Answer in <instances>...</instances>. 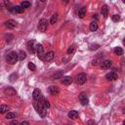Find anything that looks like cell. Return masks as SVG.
I'll return each instance as SVG.
<instances>
[{"mask_svg": "<svg viewBox=\"0 0 125 125\" xmlns=\"http://www.w3.org/2000/svg\"><path fill=\"white\" fill-rule=\"evenodd\" d=\"M33 106L36 110V112L41 116V117H45L47 115V109L44 107L43 103H42V98L39 101H33Z\"/></svg>", "mask_w": 125, "mask_h": 125, "instance_id": "6da1fadb", "label": "cell"}, {"mask_svg": "<svg viewBox=\"0 0 125 125\" xmlns=\"http://www.w3.org/2000/svg\"><path fill=\"white\" fill-rule=\"evenodd\" d=\"M6 60H7V62H8L9 63H11V64H14V63H16V62L19 61L18 53H16L15 51H12V52H10V53L7 55V57H6Z\"/></svg>", "mask_w": 125, "mask_h": 125, "instance_id": "7a4b0ae2", "label": "cell"}, {"mask_svg": "<svg viewBox=\"0 0 125 125\" xmlns=\"http://www.w3.org/2000/svg\"><path fill=\"white\" fill-rule=\"evenodd\" d=\"M36 51H37V57L39 58V60H41V61H45L46 53L44 52L43 46H42L41 44H38V45L36 46Z\"/></svg>", "mask_w": 125, "mask_h": 125, "instance_id": "3957f363", "label": "cell"}, {"mask_svg": "<svg viewBox=\"0 0 125 125\" xmlns=\"http://www.w3.org/2000/svg\"><path fill=\"white\" fill-rule=\"evenodd\" d=\"M48 28V21L46 19H41L39 21V23H38V29L39 31L41 32H45Z\"/></svg>", "mask_w": 125, "mask_h": 125, "instance_id": "277c9868", "label": "cell"}, {"mask_svg": "<svg viewBox=\"0 0 125 125\" xmlns=\"http://www.w3.org/2000/svg\"><path fill=\"white\" fill-rule=\"evenodd\" d=\"M86 80H87V76H86L85 73H79V74L76 76V79H75L76 83H77V84H80V85L84 84V83L86 82Z\"/></svg>", "mask_w": 125, "mask_h": 125, "instance_id": "5b68a950", "label": "cell"}, {"mask_svg": "<svg viewBox=\"0 0 125 125\" xmlns=\"http://www.w3.org/2000/svg\"><path fill=\"white\" fill-rule=\"evenodd\" d=\"M43 96L41 95V91L39 89H34L33 91V94H32V98H33V101H39Z\"/></svg>", "mask_w": 125, "mask_h": 125, "instance_id": "8992f818", "label": "cell"}, {"mask_svg": "<svg viewBox=\"0 0 125 125\" xmlns=\"http://www.w3.org/2000/svg\"><path fill=\"white\" fill-rule=\"evenodd\" d=\"M4 24H5L6 27L12 29V28L16 27V25H17V21H14V20H8V21H6L4 22Z\"/></svg>", "mask_w": 125, "mask_h": 125, "instance_id": "52a82bcc", "label": "cell"}, {"mask_svg": "<svg viewBox=\"0 0 125 125\" xmlns=\"http://www.w3.org/2000/svg\"><path fill=\"white\" fill-rule=\"evenodd\" d=\"M79 100H80L82 105H87L88 104V98H87V96H86V94L84 92H82L79 95Z\"/></svg>", "mask_w": 125, "mask_h": 125, "instance_id": "ba28073f", "label": "cell"}, {"mask_svg": "<svg viewBox=\"0 0 125 125\" xmlns=\"http://www.w3.org/2000/svg\"><path fill=\"white\" fill-rule=\"evenodd\" d=\"M105 78H106L107 80H109V81L116 80V79H117V73H116L115 71H111V72H109V73H107V74L105 75Z\"/></svg>", "mask_w": 125, "mask_h": 125, "instance_id": "9c48e42d", "label": "cell"}, {"mask_svg": "<svg viewBox=\"0 0 125 125\" xmlns=\"http://www.w3.org/2000/svg\"><path fill=\"white\" fill-rule=\"evenodd\" d=\"M4 94H6L7 96H14V95L17 94V92L12 87H7V88L4 89Z\"/></svg>", "mask_w": 125, "mask_h": 125, "instance_id": "30bf717a", "label": "cell"}, {"mask_svg": "<svg viewBox=\"0 0 125 125\" xmlns=\"http://www.w3.org/2000/svg\"><path fill=\"white\" fill-rule=\"evenodd\" d=\"M111 64H112V62H111L110 60H105V61H104V62H102L101 67H102L103 69H107V68H109V67L111 66Z\"/></svg>", "mask_w": 125, "mask_h": 125, "instance_id": "8fae6325", "label": "cell"}, {"mask_svg": "<svg viewBox=\"0 0 125 125\" xmlns=\"http://www.w3.org/2000/svg\"><path fill=\"white\" fill-rule=\"evenodd\" d=\"M11 12L12 13H17V14H21V13H23L24 9H22L21 6H14L12 8H10Z\"/></svg>", "mask_w": 125, "mask_h": 125, "instance_id": "7c38bea8", "label": "cell"}, {"mask_svg": "<svg viewBox=\"0 0 125 125\" xmlns=\"http://www.w3.org/2000/svg\"><path fill=\"white\" fill-rule=\"evenodd\" d=\"M26 46H27V49H28V51H29V52H31L32 54H34V53H35V48H34V41H33V40H30V41H28V42H27V44H26Z\"/></svg>", "mask_w": 125, "mask_h": 125, "instance_id": "4fadbf2b", "label": "cell"}, {"mask_svg": "<svg viewBox=\"0 0 125 125\" xmlns=\"http://www.w3.org/2000/svg\"><path fill=\"white\" fill-rule=\"evenodd\" d=\"M55 57V53L53 51H50L48 53H46V56H45V62H51Z\"/></svg>", "mask_w": 125, "mask_h": 125, "instance_id": "5bb4252c", "label": "cell"}, {"mask_svg": "<svg viewBox=\"0 0 125 125\" xmlns=\"http://www.w3.org/2000/svg\"><path fill=\"white\" fill-rule=\"evenodd\" d=\"M49 92L52 95H57V94L60 93V89L57 86H50L49 87Z\"/></svg>", "mask_w": 125, "mask_h": 125, "instance_id": "9a60e30c", "label": "cell"}, {"mask_svg": "<svg viewBox=\"0 0 125 125\" xmlns=\"http://www.w3.org/2000/svg\"><path fill=\"white\" fill-rule=\"evenodd\" d=\"M101 13H102V16L104 18H106L107 17V14H108V8L106 5H104L102 7V10H101Z\"/></svg>", "mask_w": 125, "mask_h": 125, "instance_id": "2e32d148", "label": "cell"}, {"mask_svg": "<svg viewBox=\"0 0 125 125\" xmlns=\"http://www.w3.org/2000/svg\"><path fill=\"white\" fill-rule=\"evenodd\" d=\"M85 15H86V7H81L78 10V17L80 19H82V18H84Z\"/></svg>", "mask_w": 125, "mask_h": 125, "instance_id": "e0dca14e", "label": "cell"}, {"mask_svg": "<svg viewBox=\"0 0 125 125\" xmlns=\"http://www.w3.org/2000/svg\"><path fill=\"white\" fill-rule=\"evenodd\" d=\"M62 84H64V85H69L71 82H72V78L70 77V76H65V77H63L62 78Z\"/></svg>", "mask_w": 125, "mask_h": 125, "instance_id": "ac0fdd59", "label": "cell"}, {"mask_svg": "<svg viewBox=\"0 0 125 125\" xmlns=\"http://www.w3.org/2000/svg\"><path fill=\"white\" fill-rule=\"evenodd\" d=\"M77 116H78V111H76V110H70L68 112V117L71 119H75Z\"/></svg>", "mask_w": 125, "mask_h": 125, "instance_id": "d6986e66", "label": "cell"}, {"mask_svg": "<svg viewBox=\"0 0 125 125\" xmlns=\"http://www.w3.org/2000/svg\"><path fill=\"white\" fill-rule=\"evenodd\" d=\"M98 27H99V25H98V22L97 21H92L90 23V30L91 31H96L98 29Z\"/></svg>", "mask_w": 125, "mask_h": 125, "instance_id": "ffe728a7", "label": "cell"}, {"mask_svg": "<svg viewBox=\"0 0 125 125\" xmlns=\"http://www.w3.org/2000/svg\"><path fill=\"white\" fill-rule=\"evenodd\" d=\"M18 57H19V61H23L25 59V57H26V54H25V52H23V51L21 50L18 53Z\"/></svg>", "mask_w": 125, "mask_h": 125, "instance_id": "44dd1931", "label": "cell"}, {"mask_svg": "<svg viewBox=\"0 0 125 125\" xmlns=\"http://www.w3.org/2000/svg\"><path fill=\"white\" fill-rule=\"evenodd\" d=\"M114 54L117 55V56L123 55V49H122L121 47H116V48L114 49Z\"/></svg>", "mask_w": 125, "mask_h": 125, "instance_id": "7402d4cb", "label": "cell"}, {"mask_svg": "<svg viewBox=\"0 0 125 125\" xmlns=\"http://www.w3.org/2000/svg\"><path fill=\"white\" fill-rule=\"evenodd\" d=\"M57 21H58V14L56 13V14H54V15L51 17V20H50V23H52V24H55V23L57 22Z\"/></svg>", "mask_w": 125, "mask_h": 125, "instance_id": "603a6c76", "label": "cell"}, {"mask_svg": "<svg viewBox=\"0 0 125 125\" xmlns=\"http://www.w3.org/2000/svg\"><path fill=\"white\" fill-rule=\"evenodd\" d=\"M5 117L7 119H13V118H16L17 117V113L16 112H8Z\"/></svg>", "mask_w": 125, "mask_h": 125, "instance_id": "cb8c5ba5", "label": "cell"}, {"mask_svg": "<svg viewBox=\"0 0 125 125\" xmlns=\"http://www.w3.org/2000/svg\"><path fill=\"white\" fill-rule=\"evenodd\" d=\"M42 103H43V105H44V107H45L46 109H48V108L50 107V103H49L48 100H46L44 97H42Z\"/></svg>", "mask_w": 125, "mask_h": 125, "instance_id": "d4e9b609", "label": "cell"}, {"mask_svg": "<svg viewBox=\"0 0 125 125\" xmlns=\"http://www.w3.org/2000/svg\"><path fill=\"white\" fill-rule=\"evenodd\" d=\"M30 2H28V1H22L21 3V7L22 8V9H25V8H28V7H30Z\"/></svg>", "mask_w": 125, "mask_h": 125, "instance_id": "484cf974", "label": "cell"}, {"mask_svg": "<svg viewBox=\"0 0 125 125\" xmlns=\"http://www.w3.org/2000/svg\"><path fill=\"white\" fill-rule=\"evenodd\" d=\"M8 109H9L8 105H6V104H1V105H0V112H1V113H5V112H7Z\"/></svg>", "mask_w": 125, "mask_h": 125, "instance_id": "4316f807", "label": "cell"}, {"mask_svg": "<svg viewBox=\"0 0 125 125\" xmlns=\"http://www.w3.org/2000/svg\"><path fill=\"white\" fill-rule=\"evenodd\" d=\"M27 67H28L30 70H35V69H36V66H35V64H34L33 62H28Z\"/></svg>", "mask_w": 125, "mask_h": 125, "instance_id": "83f0119b", "label": "cell"}, {"mask_svg": "<svg viewBox=\"0 0 125 125\" xmlns=\"http://www.w3.org/2000/svg\"><path fill=\"white\" fill-rule=\"evenodd\" d=\"M112 21H115V22H116V21H120V16H119V15H113V16H112Z\"/></svg>", "mask_w": 125, "mask_h": 125, "instance_id": "f1b7e54d", "label": "cell"}, {"mask_svg": "<svg viewBox=\"0 0 125 125\" xmlns=\"http://www.w3.org/2000/svg\"><path fill=\"white\" fill-rule=\"evenodd\" d=\"M74 49H75V46H74V45L70 46V47L67 49V54H72V53H73V51H74Z\"/></svg>", "mask_w": 125, "mask_h": 125, "instance_id": "f546056e", "label": "cell"}, {"mask_svg": "<svg viewBox=\"0 0 125 125\" xmlns=\"http://www.w3.org/2000/svg\"><path fill=\"white\" fill-rule=\"evenodd\" d=\"M99 47H100V46H99L98 44H95V45H91L89 49H90V50H96V49H98Z\"/></svg>", "mask_w": 125, "mask_h": 125, "instance_id": "4dcf8cb0", "label": "cell"}, {"mask_svg": "<svg viewBox=\"0 0 125 125\" xmlns=\"http://www.w3.org/2000/svg\"><path fill=\"white\" fill-rule=\"evenodd\" d=\"M87 125H96V122L91 119V120H88L87 121Z\"/></svg>", "mask_w": 125, "mask_h": 125, "instance_id": "1f68e13d", "label": "cell"}, {"mask_svg": "<svg viewBox=\"0 0 125 125\" xmlns=\"http://www.w3.org/2000/svg\"><path fill=\"white\" fill-rule=\"evenodd\" d=\"M61 74H62V71H60V72H58L57 74H55V75H54V78H55V79H58V78H59V77L61 76Z\"/></svg>", "mask_w": 125, "mask_h": 125, "instance_id": "d6a6232c", "label": "cell"}, {"mask_svg": "<svg viewBox=\"0 0 125 125\" xmlns=\"http://www.w3.org/2000/svg\"><path fill=\"white\" fill-rule=\"evenodd\" d=\"M10 125H20V124H19V122H18L17 120H13V121L10 123Z\"/></svg>", "mask_w": 125, "mask_h": 125, "instance_id": "836d02e7", "label": "cell"}, {"mask_svg": "<svg viewBox=\"0 0 125 125\" xmlns=\"http://www.w3.org/2000/svg\"><path fill=\"white\" fill-rule=\"evenodd\" d=\"M20 125H29V122L28 121H22L21 123H20Z\"/></svg>", "mask_w": 125, "mask_h": 125, "instance_id": "e575fe53", "label": "cell"}, {"mask_svg": "<svg viewBox=\"0 0 125 125\" xmlns=\"http://www.w3.org/2000/svg\"><path fill=\"white\" fill-rule=\"evenodd\" d=\"M122 43H123V45H124V46H125V37H124V38H123V41H122Z\"/></svg>", "mask_w": 125, "mask_h": 125, "instance_id": "d590c367", "label": "cell"}, {"mask_svg": "<svg viewBox=\"0 0 125 125\" xmlns=\"http://www.w3.org/2000/svg\"><path fill=\"white\" fill-rule=\"evenodd\" d=\"M123 112H124V113H125V108H123Z\"/></svg>", "mask_w": 125, "mask_h": 125, "instance_id": "8d00e7d4", "label": "cell"}, {"mask_svg": "<svg viewBox=\"0 0 125 125\" xmlns=\"http://www.w3.org/2000/svg\"><path fill=\"white\" fill-rule=\"evenodd\" d=\"M123 125H125V120H124V122H123Z\"/></svg>", "mask_w": 125, "mask_h": 125, "instance_id": "74e56055", "label": "cell"}]
</instances>
